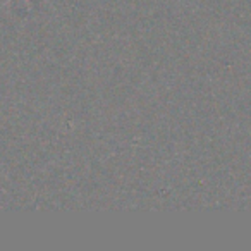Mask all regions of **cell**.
Wrapping results in <instances>:
<instances>
[{
    "label": "cell",
    "mask_w": 251,
    "mask_h": 251,
    "mask_svg": "<svg viewBox=\"0 0 251 251\" xmlns=\"http://www.w3.org/2000/svg\"><path fill=\"white\" fill-rule=\"evenodd\" d=\"M9 2H11V0H7V4H9Z\"/></svg>",
    "instance_id": "obj_1"
}]
</instances>
